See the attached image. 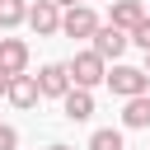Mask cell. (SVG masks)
<instances>
[{"mask_svg": "<svg viewBox=\"0 0 150 150\" xmlns=\"http://www.w3.org/2000/svg\"><path fill=\"white\" fill-rule=\"evenodd\" d=\"M47 150H75V145H61V141H56V145H47Z\"/></svg>", "mask_w": 150, "mask_h": 150, "instance_id": "obj_17", "label": "cell"}, {"mask_svg": "<svg viewBox=\"0 0 150 150\" xmlns=\"http://www.w3.org/2000/svg\"><path fill=\"white\" fill-rule=\"evenodd\" d=\"M28 0H0V28H19V23H28Z\"/></svg>", "mask_w": 150, "mask_h": 150, "instance_id": "obj_12", "label": "cell"}, {"mask_svg": "<svg viewBox=\"0 0 150 150\" xmlns=\"http://www.w3.org/2000/svg\"><path fill=\"white\" fill-rule=\"evenodd\" d=\"M0 150H19V131L0 122Z\"/></svg>", "mask_w": 150, "mask_h": 150, "instance_id": "obj_15", "label": "cell"}, {"mask_svg": "<svg viewBox=\"0 0 150 150\" xmlns=\"http://www.w3.org/2000/svg\"><path fill=\"white\" fill-rule=\"evenodd\" d=\"M89 150H122V131H112V127H98V131L89 136Z\"/></svg>", "mask_w": 150, "mask_h": 150, "instance_id": "obj_13", "label": "cell"}, {"mask_svg": "<svg viewBox=\"0 0 150 150\" xmlns=\"http://www.w3.org/2000/svg\"><path fill=\"white\" fill-rule=\"evenodd\" d=\"M9 84H14V75H9V70H0V98H9Z\"/></svg>", "mask_w": 150, "mask_h": 150, "instance_id": "obj_16", "label": "cell"}, {"mask_svg": "<svg viewBox=\"0 0 150 150\" xmlns=\"http://www.w3.org/2000/svg\"><path fill=\"white\" fill-rule=\"evenodd\" d=\"M145 70H150V52H145Z\"/></svg>", "mask_w": 150, "mask_h": 150, "instance_id": "obj_19", "label": "cell"}, {"mask_svg": "<svg viewBox=\"0 0 150 150\" xmlns=\"http://www.w3.org/2000/svg\"><path fill=\"white\" fill-rule=\"evenodd\" d=\"M38 98H42L38 75H14V84H9V103H14V108H33Z\"/></svg>", "mask_w": 150, "mask_h": 150, "instance_id": "obj_10", "label": "cell"}, {"mask_svg": "<svg viewBox=\"0 0 150 150\" xmlns=\"http://www.w3.org/2000/svg\"><path fill=\"white\" fill-rule=\"evenodd\" d=\"M56 5H66V9H70V5H84V0H56Z\"/></svg>", "mask_w": 150, "mask_h": 150, "instance_id": "obj_18", "label": "cell"}, {"mask_svg": "<svg viewBox=\"0 0 150 150\" xmlns=\"http://www.w3.org/2000/svg\"><path fill=\"white\" fill-rule=\"evenodd\" d=\"M66 66H70V80H75L80 89H94V84H108V56H98L94 47H89V52H75V56H70Z\"/></svg>", "mask_w": 150, "mask_h": 150, "instance_id": "obj_1", "label": "cell"}, {"mask_svg": "<svg viewBox=\"0 0 150 150\" xmlns=\"http://www.w3.org/2000/svg\"><path fill=\"white\" fill-rule=\"evenodd\" d=\"M108 89L117 98H136V94L150 89V70H141V66H112L108 70Z\"/></svg>", "mask_w": 150, "mask_h": 150, "instance_id": "obj_2", "label": "cell"}, {"mask_svg": "<svg viewBox=\"0 0 150 150\" xmlns=\"http://www.w3.org/2000/svg\"><path fill=\"white\" fill-rule=\"evenodd\" d=\"M0 70H9V75L28 70V42L23 38H0Z\"/></svg>", "mask_w": 150, "mask_h": 150, "instance_id": "obj_8", "label": "cell"}, {"mask_svg": "<svg viewBox=\"0 0 150 150\" xmlns=\"http://www.w3.org/2000/svg\"><path fill=\"white\" fill-rule=\"evenodd\" d=\"M131 42H136L141 52H150V14H145V19L136 23V28H131Z\"/></svg>", "mask_w": 150, "mask_h": 150, "instance_id": "obj_14", "label": "cell"}, {"mask_svg": "<svg viewBox=\"0 0 150 150\" xmlns=\"http://www.w3.org/2000/svg\"><path fill=\"white\" fill-rule=\"evenodd\" d=\"M108 5H112V9H108V23H117V28H127V33L145 19V5H141V0H108Z\"/></svg>", "mask_w": 150, "mask_h": 150, "instance_id": "obj_9", "label": "cell"}, {"mask_svg": "<svg viewBox=\"0 0 150 150\" xmlns=\"http://www.w3.org/2000/svg\"><path fill=\"white\" fill-rule=\"evenodd\" d=\"M127 42H131V33L117 28V23H98V33H94V52L108 56V61H117V56L127 52Z\"/></svg>", "mask_w": 150, "mask_h": 150, "instance_id": "obj_5", "label": "cell"}, {"mask_svg": "<svg viewBox=\"0 0 150 150\" xmlns=\"http://www.w3.org/2000/svg\"><path fill=\"white\" fill-rule=\"evenodd\" d=\"M38 84H42V98H66L75 80H70V66H56V61H52V66L38 70Z\"/></svg>", "mask_w": 150, "mask_h": 150, "instance_id": "obj_6", "label": "cell"}, {"mask_svg": "<svg viewBox=\"0 0 150 150\" xmlns=\"http://www.w3.org/2000/svg\"><path fill=\"white\" fill-rule=\"evenodd\" d=\"M61 19H66V14H61V5H56V0H38V5L28 9V28H33L38 38L61 33Z\"/></svg>", "mask_w": 150, "mask_h": 150, "instance_id": "obj_3", "label": "cell"}, {"mask_svg": "<svg viewBox=\"0 0 150 150\" xmlns=\"http://www.w3.org/2000/svg\"><path fill=\"white\" fill-rule=\"evenodd\" d=\"M61 33H66V38H94V33H98V14H94L89 5H70L66 19H61Z\"/></svg>", "mask_w": 150, "mask_h": 150, "instance_id": "obj_4", "label": "cell"}, {"mask_svg": "<svg viewBox=\"0 0 150 150\" xmlns=\"http://www.w3.org/2000/svg\"><path fill=\"white\" fill-rule=\"evenodd\" d=\"M122 122H127L131 131L150 127V94H136V98H127V108H122Z\"/></svg>", "mask_w": 150, "mask_h": 150, "instance_id": "obj_11", "label": "cell"}, {"mask_svg": "<svg viewBox=\"0 0 150 150\" xmlns=\"http://www.w3.org/2000/svg\"><path fill=\"white\" fill-rule=\"evenodd\" d=\"M61 112H66V122H89L94 117V94L80 89V84H70V94L61 98Z\"/></svg>", "mask_w": 150, "mask_h": 150, "instance_id": "obj_7", "label": "cell"}]
</instances>
